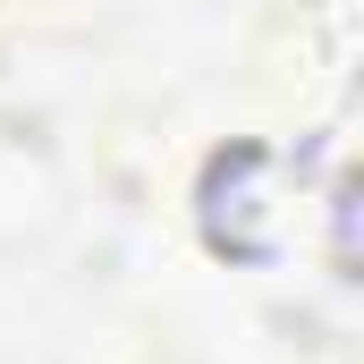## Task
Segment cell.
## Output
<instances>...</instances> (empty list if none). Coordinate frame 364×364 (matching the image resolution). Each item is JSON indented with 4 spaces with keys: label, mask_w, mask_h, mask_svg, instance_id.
I'll return each mask as SVG.
<instances>
[{
    "label": "cell",
    "mask_w": 364,
    "mask_h": 364,
    "mask_svg": "<svg viewBox=\"0 0 364 364\" xmlns=\"http://www.w3.org/2000/svg\"><path fill=\"white\" fill-rule=\"evenodd\" d=\"M195 220L220 263H272L279 255V161L263 144H220L195 178Z\"/></svg>",
    "instance_id": "6da1fadb"
}]
</instances>
